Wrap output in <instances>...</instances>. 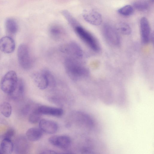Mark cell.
<instances>
[{"label":"cell","mask_w":154,"mask_h":154,"mask_svg":"<svg viewBox=\"0 0 154 154\" xmlns=\"http://www.w3.org/2000/svg\"><path fill=\"white\" fill-rule=\"evenodd\" d=\"M39 112L42 115H45L59 117L63 113V110L61 108L54 107L46 106H37Z\"/></svg>","instance_id":"4fadbf2b"},{"label":"cell","mask_w":154,"mask_h":154,"mask_svg":"<svg viewBox=\"0 0 154 154\" xmlns=\"http://www.w3.org/2000/svg\"><path fill=\"white\" fill-rule=\"evenodd\" d=\"M79 38L91 50L98 52L100 50L98 43L94 36L88 31L77 23L73 27Z\"/></svg>","instance_id":"7a4b0ae2"},{"label":"cell","mask_w":154,"mask_h":154,"mask_svg":"<svg viewBox=\"0 0 154 154\" xmlns=\"http://www.w3.org/2000/svg\"><path fill=\"white\" fill-rule=\"evenodd\" d=\"M103 32L105 39L109 44L114 46L120 45V37L114 28L109 25H106L103 27Z\"/></svg>","instance_id":"8992f818"},{"label":"cell","mask_w":154,"mask_h":154,"mask_svg":"<svg viewBox=\"0 0 154 154\" xmlns=\"http://www.w3.org/2000/svg\"><path fill=\"white\" fill-rule=\"evenodd\" d=\"M15 134L14 129L12 128H9L5 133L4 135V139H7L11 140Z\"/></svg>","instance_id":"d4e9b609"},{"label":"cell","mask_w":154,"mask_h":154,"mask_svg":"<svg viewBox=\"0 0 154 154\" xmlns=\"http://www.w3.org/2000/svg\"><path fill=\"white\" fill-rule=\"evenodd\" d=\"M18 79L16 72L11 70L7 72L1 79L0 86L4 93L9 94L16 87Z\"/></svg>","instance_id":"277c9868"},{"label":"cell","mask_w":154,"mask_h":154,"mask_svg":"<svg viewBox=\"0 0 154 154\" xmlns=\"http://www.w3.org/2000/svg\"><path fill=\"white\" fill-rule=\"evenodd\" d=\"M42 114L38 111L37 107L32 111L29 116V121L32 124H36L39 122Z\"/></svg>","instance_id":"d6986e66"},{"label":"cell","mask_w":154,"mask_h":154,"mask_svg":"<svg viewBox=\"0 0 154 154\" xmlns=\"http://www.w3.org/2000/svg\"><path fill=\"white\" fill-rule=\"evenodd\" d=\"M79 59L70 57L64 60V65L66 72L72 80L77 81L88 76V69L82 63Z\"/></svg>","instance_id":"6da1fadb"},{"label":"cell","mask_w":154,"mask_h":154,"mask_svg":"<svg viewBox=\"0 0 154 154\" xmlns=\"http://www.w3.org/2000/svg\"><path fill=\"white\" fill-rule=\"evenodd\" d=\"M1 146L3 153L11 154L14 149V144L10 139H3L1 142Z\"/></svg>","instance_id":"ac0fdd59"},{"label":"cell","mask_w":154,"mask_h":154,"mask_svg":"<svg viewBox=\"0 0 154 154\" xmlns=\"http://www.w3.org/2000/svg\"><path fill=\"white\" fill-rule=\"evenodd\" d=\"M43 131L39 128H29L26 131V138L31 141H35L39 140L42 136Z\"/></svg>","instance_id":"2e32d148"},{"label":"cell","mask_w":154,"mask_h":154,"mask_svg":"<svg viewBox=\"0 0 154 154\" xmlns=\"http://www.w3.org/2000/svg\"><path fill=\"white\" fill-rule=\"evenodd\" d=\"M1 113L4 116L9 117L12 112V107L11 104L8 102H4L2 103L0 106Z\"/></svg>","instance_id":"ffe728a7"},{"label":"cell","mask_w":154,"mask_h":154,"mask_svg":"<svg viewBox=\"0 0 154 154\" xmlns=\"http://www.w3.org/2000/svg\"><path fill=\"white\" fill-rule=\"evenodd\" d=\"M5 26L8 36L11 37L14 35L18 30L17 24L16 21L12 18H9L6 20Z\"/></svg>","instance_id":"e0dca14e"},{"label":"cell","mask_w":154,"mask_h":154,"mask_svg":"<svg viewBox=\"0 0 154 154\" xmlns=\"http://www.w3.org/2000/svg\"><path fill=\"white\" fill-rule=\"evenodd\" d=\"M134 9L133 7L129 5H125L118 10V13L123 16H129L133 14Z\"/></svg>","instance_id":"603a6c76"},{"label":"cell","mask_w":154,"mask_h":154,"mask_svg":"<svg viewBox=\"0 0 154 154\" xmlns=\"http://www.w3.org/2000/svg\"><path fill=\"white\" fill-rule=\"evenodd\" d=\"M42 153H57L56 152L51 150H46L43 151V152Z\"/></svg>","instance_id":"484cf974"},{"label":"cell","mask_w":154,"mask_h":154,"mask_svg":"<svg viewBox=\"0 0 154 154\" xmlns=\"http://www.w3.org/2000/svg\"><path fill=\"white\" fill-rule=\"evenodd\" d=\"M49 34L55 40H58L64 36L66 34L65 30L58 25H52L49 29Z\"/></svg>","instance_id":"9a60e30c"},{"label":"cell","mask_w":154,"mask_h":154,"mask_svg":"<svg viewBox=\"0 0 154 154\" xmlns=\"http://www.w3.org/2000/svg\"><path fill=\"white\" fill-rule=\"evenodd\" d=\"M17 56L19 63L23 69L28 70L32 66L33 60L28 46L22 44L19 46Z\"/></svg>","instance_id":"3957f363"},{"label":"cell","mask_w":154,"mask_h":154,"mask_svg":"<svg viewBox=\"0 0 154 154\" xmlns=\"http://www.w3.org/2000/svg\"><path fill=\"white\" fill-rule=\"evenodd\" d=\"M15 47V42L12 37L7 36L0 39V50L2 52L11 53L14 50Z\"/></svg>","instance_id":"30bf717a"},{"label":"cell","mask_w":154,"mask_h":154,"mask_svg":"<svg viewBox=\"0 0 154 154\" xmlns=\"http://www.w3.org/2000/svg\"><path fill=\"white\" fill-rule=\"evenodd\" d=\"M133 6L137 10L143 11L147 9L149 5L146 0H136L134 2Z\"/></svg>","instance_id":"7402d4cb"},{"label":"cell","mask_w":154,"mask_h":154,"mask_svg":"<svg viewBox=\"0 0 154 154\" xmlns=\"http://www.w3.org/2000/svg\"><path fill=\"white\" fill-rule=\"evenodd\" d=\"M59 48L61 52L69 55V57L79 59L83 56L82 49L78 43L74 41L62 45Z\"/></svg>","instance_id":"5b68a950"},{"label":"cell","mask_w":154,"mask_h":154,"mask_svg":"<svg viewBox=\"0 0 154 154\" xmlns=\"http://www.w3.org/2000/svg\"><path fill=\"white\" fill-rule=\"evenodd\" d=\"M24 91V85L23 80L18 79L17 84L13 91L9 95L14 100H18L23 97Z\"/></svg>","instance_id":"5bb4252c"},{"label":"cell","mask_w":154,"mask_h":154,"mask_svg":"<svg viewBox=\"0 0 154 154\" xmlns=\"http://www.w3.org/2000/svg\"><path fill=\"white\" fill-rule=\"evenodd\" d=\"M3 153L2 151V150H0V154H2Z\"/></svg>","instance_id":"4316f807"},{"label":"cell","mask_w":154,"mask_h":154,"mask_svg":"<svg viewBox=\"0 0 154 154\" xmlns=\"http://www.w3.org/2000/svg\"><path fill=\"white\" fill-rule=\"evenodd\" d=\"M49 142L54 146L61 149H66L70 145V138L66 135H54L48 139Z\"/></svg>","instance_id":"52a82bcc"},{"label":"cell","mask_w":154,"mask_h":154,"mask_svg":"<svg viewBox=\"0 0 154 154\" xmlns=\"http://www.w3.org/2000/svg\"><path fill=\"white\" fill-rule=\"evenodd\" d=\"M117 29L122 33L125 35H129L131 32V29L128 24L126 23L121 22L116 26Z\"/></svg>","instance_id":"44dd1931"},{"label":"cell","mask_w":154,"mask_h":154,"mask_svg":"<svg viewBox=\"0 0 154 154\" xmlns=\"http://www.w3.org/2000/svg\"><path fill=\"white\" fill-rule=\"evenodd\" d=\"M39 126L43 132L50 134L55 133L58 128V125L55 122L45 119L40 120Z\"/></svg>","instance_id":"8fae6325"},{"label":"cell","mask_w":154,"mask_h":154,"mask_svg":"<svg viewBox=\"0 0 154 154\" xmlns=\"http://www.w3.org/2000/svg\"><path fill=\"white\" fill-rule=\"evenodd\" d=\"M140 28L142 42L144 44H147L149 41L151 35L149 22L145 17H142L140 20Z\"/></svg>","instance_id":"ba28073f"},{"label":"cell","mask_w":154,"mask_h":154,"mask_svg":"<svg viewBox=\"0 0 154 154\" xmlns=\"http://www.w3.org/2000/svg\"><path fill=\"white\" fill-rule=\"evenodd\" d=\"M83 17L86 21L94 25H99L103 21L100 14L94 10H90L85 14Z\"/></svg>","instance_id":"7c38bea8"},{"label":"cell","mask_w":154,"mask_h":154,"mask_svg":"<svg viewBox=\"0 0 154 154\" xmlns=\"http://www.w3.org/2000/svg\"><path fill=\"white\" fill-rule=\"evenodd\" d=\"M32 78L35 85L39 89L43 90L48 87V82L45 69L34 73Z\"/></svg>","instance_id":"9c48e42d"},{"label":"cell","mask_w":154,"mask_h":154,"mask_svg":"<svg viewBox=\"0 0 154 154\" xmlns=\"http://www.w3.org/2000/svg\"><path fill=\"white\" fill-rule=\"evenodd\" d=\"M45 70L48 82V87H54L55 85L56 82L54 76L49 70L46 69H45Z\"/></svg>","instance_id":"cb8c5ba5"}]
</instances>
